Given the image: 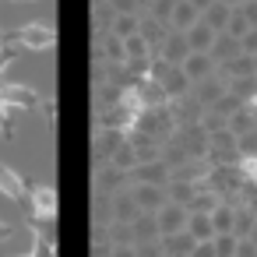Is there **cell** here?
Segmentation results:
<instances>
[{
  "mask_svg": "<svg viewBox=\"0 0 257 257\" xmlns=\"http://www.w3.org/2000/svg\"><path fill=\"white\" fill-rule=\"evenodd\" d=\"M169 180H173V169H169V162L162 155L148 159V162H138L131 169V183H159V187H166Z\"/></svg>",
  "mask_w": 257,
  "mask_h": 257,
  "instance_id": "obj_1",
  "label": "cell"
},
{
  "mask_svg": "<svg viewBox=\"0 0 257 257\" xmlns=\"http://www.w3.org/2000/svg\"><path fill=\"white\" fill-rule=\"evenodd\" d=\"M155 218H159V229H162V236H166V232H180V229H187L190 208H187V204H176V201H166V204L155 211Z\"/></svg>",
  "mask_w": 257,
  "mask_h": 257,
  "instance_id": "obj_2",
  "label": "cell"
},
{
  "mask_svg": "<svg viewBox=\"0 0 257 257\" xmlns=\"http://www.w3.org/2000/svg\"><path fill=\"white\" fill-rule=\"evenodd\" d=\"M155 57H162V60H169V64H183V60L190 57V43H187V36L176 32V29H169V36H166L162 46L155 50Z\"/></svg>",
  "mask_w": 257,
  "mask_h": 257,
  "instance_id": "obj_3",
  "label": "cell"
},
{
  "mask_svg": "<svg viewBox=\"0 0 257 257\" xmlns=\"http://www.w3.org/2000/svg\"><path fill=\"white\" fill-rule=\"evenodd\" d=\"M131 194H134V201H138L141 211H159L169 201L166 187H159V183H131Z\"/></svg>",
  "mask_w": 257,
  "mask_h": 257,
  "instance_id": "obj_4",
  "label": "cell"
},
{
  "mask_svg": "<svg viewBox=\"0 0 257 257\" xmlns=\"http://www.w3.org/2000/svg\"><path fill=\"white\" fill-rule=\"evenodd\" d=\"M18 43L29 46V50H46V46L57 43V32L50 25H22L18 29Z\"/></svg>",
  "mask_w": 257,
  "mask_h": 257,
  "instance_id": "obj_5",
  "label": "cell"
},
{
  "mask_svg": "<svg viewBox=\"0 0 257 257\" xmlns=\"http://www.w3.org/2000/svg\"><path fill=\"white\" fill-rule=\"evenodd\" d=\"M180 67H183V74L190 78V85H197V81H204V78H211L218 64L211 60V53H190V57H187V60L180 64Z\"/></svg>",
  "mask_w": 257,
  "mask_h": 257,
  "instance_id": "obj_6",
  "label": "cell"
},
{
  "mask_svg": "<svg viewBox=\"0 0 257 257\" xmlns=\"http://www.w3.org/2000/svg\"><path fill=\"white\" fill-rule=\"evenodd\" d=\"M190 92H194V99H197V102H201V106L208 109V106H215V102H218V99H222V95L229 92V85H225V81H222L218 74H211V78L197 81V85H194Z\"/></svg>",
  "mask_w": 257,
  "mask_h": 257,
  "instance_id": "obj_7",
  "label": "cell"
},
{
  "mask_svg": "<svg viewBox=\"0 0 257 257\" xmlns=\"http://www.w3.org/2000/svg\"><path fill=\"white\" fill-rule=\"evenodd\" d=\"M159 243H162V253H166V257H190V250L197 246V239H194L187 229L166 232V236H159Z\"/></svg>",
  "mask_w": 257,
  "mask_h": 257,
  "instance_id": "obj_8",
  "label": "cell"
},
{
  "mask_svg": "<svg viewBox=\"0 0 257 257\" xmlns=\"http://www.w3.org/2000/svg\"><path fill=\"white\" fill-rule=\"evenodd\" d=\"M183 36H187V43H190V53H208L218 32H215V29H211V25L201 18V22H194V25H190Z\"/></svg>",
  "mask_w": 257,
  "mask_h": 257,
  "instance_id": "obj_9",
  "label": "cell"
},
{
  "mask_svg": "<svg viewBox=\"0 0 257 257\" xmlns=\"http://www.w3.org/2000/svg\"><path fill=\"white\" fill-rule=\"evenodd\" d=\"M138 215H141V208H138L131 187L116 190V194H113V222H134Z\"/></svg>",
  "mask_w": 257,
  "mask_h": 257,
  "instance_id": "obj_10",
  "label": "cell"
},
{
  "mask_svg": "<svg viewBox=\"0 0 257 257\" xmlns=\"http://www.w3.org/2000/svg\"><path fill=\"white\" fill-rule=\"evenodd\" d=\"M208 53H211V60H215V64H225V60H232L236 53H243V46H239V39H236V36H229V32H218Z\"/></svg>",
  "mask_w": 257,
  "mask_h": 257,
  "instance_id": "obj_11",
  "label": "cell"
},
{
  "mask_svg": "<svg viewBox=\"0 0 257 257\" xmlns=\"http://www.w3.org/2000/svg\"><path fill=\"white\" fill-rule=\"evenodd\" d=\"M194 22H201V11L190 4V0H176V8H173V18H169V29H176V32H187Z\"/></svg>",
  "mask_w": 257,
  "mask_h": 257,
  "instance_id": "obj_12",
  "label": "cell"
},
{
  "mask_svg": "<svg viewBox=\"0 0 257 257\" xmlns=\"http://www.w3.org/2000/svg\"><path fill=\"white\" fill-rule=\"evenodd\" d=\"M131 225H134V243H145V239H159V236H162L155 211H141V215H138Z\"/></svg>",
  "mask_w": 257,
  "mask_h": 257,
  "instance_id": "obj_13",
  "label": "cell"
},
{
  "mask_svg": "<svg viewBox=\"0 0 257 257\" xmlns=\"http://www.w3.org/2000/svg\"><path fill=\"white\" fill-rule=\"evenodd\" d=\"M187 232H190L194 239H215L211 211H190V218H187Z\"/></svg>",
  "mask_w": 257,
  "mask_h": 257,
  "instance_id": "obj_14",
  "label": "cell"
},
{
  "mask_svg": "<svg viewBox=\"0 0 257 257\" xmlns=\"http://www.w3.org/2000/svg\"><path fill=\"white\" fill-rule=\"evenodd\" d=\"M232 11H236V8H229V4H222V0H215L211 8H204V11H201V18H204V22H208L215 32H225V29H229Z\"/></svg>",
  "mask_w": 257,
  "mask_h": 257,
  "instance_id": "obj_15",
  "label": "cell"
},
{
  "mask_svg": "<svg viewBox=\"0 0 257 257\" xmlns=\"http://www.w3.org/2000/svg\"><path fill=\"white\" fill-rule=\"evenodd\" d=\"M32 204H36L39 218H53L57 215V190L53 187H36L32 190Z\"/></svg>",
  "mask_w": 257,
  "mask_h": 257,
  "instance_id": "obj_16",
  "label": "cell"
},
{
  "mask_svg": "<svg viewBox=\"0 0 257 257\" xmlns=\"http://www.w3.org/2000/svg\"><path fill=\"white\" fill-rule=\"evenodd\" d=\"M197 190H201V183H190V180H169L166 183V197L176 204H190Z\"/></svg>",
  "mask_w": 257,
  "mask_h": 257,
  "instance_id": "obj_17",
  "label": "cell"
},
{
  "mask_svg": "<svg viewBox=\"0 0 257 257\" xmlns=\"http://www.w3.org/2000/svg\"><path fill=\"white\" fill-rule=\"evenodd\" d=\"M257 127V116H253V102H246L243 109H236L232 116H229V131L239 138V134H246V131H253Z\"/></svg>",
  "mask_w": 257,
  "mask_h": 257,
  "instance_id": "obj_18",
  "label": "cell"
},
{
  "mask_svg": "<svg viewBox=\"0 0 257 257\" xmlns=\"http://www.w3.org/2000/svg\"><path fill=\"white\" fill-rule=\"evenodd\" d=\"M232 215H236V204L222 197V201L215 204V211H211V222H215V236H218V232H232Z\"/></svg>",
  "mask_w": 257,
  "mask_h": 257,
  "instance_id": "obj_19",
  "label": "cell"
},
{
  "mask_svg": "<svg viewBox=\"0 0 257 257\" xmlns=\"http://www.w3.org/2000/svg\"><path fill=\"white\" fill-rule=\"evenodd\" d=\"M0 102H8V106H36V92L22 88V85H8L4 92H0Z\"/></svg>",
  "mask_w": 257,
  "mask_h": 257,
  "instance_id": "obj_20",
  "label": "cell"
},
{
  "mask_svg": "<svg viewBox=\"0 0 257 257\" xmlns=\"http://www.w3.org/2000/svg\"><path fill=\"white\" fill-rule=\"evenodd\" d=\"M225 85H229V92L239 95L243 102H257V74H253V78H232V81H225Z\"/></svg>",
  "mask_w": 257,
  "mask_h": 257,
  "instance_id": "obj_21",
  "label": "cell"
},
{
  "mask_svg": "<svg viewBox=\"0 0 257 257\" xmlns=\"http://www.w3.org/2000/svg\"><path fill=\"white\" fill-rule=\"evenodd\" d=\"M109 162H113L116 169L131 173V169L138 166V152H134V145H131V141H123V145H120V148H116V152L109 155Z\"/></svg>",
  "mask_w": 257,
  "mask_h": 257,
  "instance_id": "obj_22",
  "label": "cell"
},
{
  "mask_svg": "<svg viewBox=\"0 0 257 257\" xmlns=\"http://www.w3.org/2000/svg\"><path fill=\"white\" fill-rule=\"evenodd\" d=\"M0 190H4V194H8L11 201H18V197L25 194V187H22V180H18V176H15V173H11V169H8L4 162H0Z\"/></svg>",
  "mask_w": 257,
  "mask_h": 257,
  "instance_id": "obj_23",
  "label": "cell"
},
{
  "mask_svg": "<svg viewBox=\"0 0 257 257\" xmlns=\"http://www.w3.org/2000/svg\"><path fill=\"white\" fill-rule=\"evenodd\" d=\"M138 29H141V15H116L109 32H113V36H120V39H127V36H134Z\"/></svg>",
  "mask_w": 257,
  "mask_h": 257,
  "instance_id": "obj_24",
  "label": "cell"
},
{
  "mask_svg": "<svg viewBox=\"0 0 257 257\" xmlns=\"http://www.w3.org/2000/svg\"><path fill=\"white\" fill-rule=\"evenodd\" d=\"M123 53H127V60H138V57H152V46L141 32H134V36L123 39Z\"/></svg>",
  "mask_w": 257,
  "mask_h": 257,
  "instance_id": "obj_25",
  "label": "cell"
},
{
  "mask_svg": "<svg viewBox=\"0 0 257 257\" xmlns=\"http://www.w3.org/2000/svg\"><path fill=\"white\" fill-rule=\"evenodd\" d=\"M253 225H257V218L250 215V208H246V204H236V215H232V232H236V236H250V232H253Z\"/></svg>",
  "mask_w": 257,
  "mask_h": 257,
  "instance_id": "obj_26",
  "label": "cell"
},
{
  "mask_svg": "<svg viewBox=\"0 0 257 257\" xmlns=\"http://www.w3.org/2000/svg\"><path fill=\"white\" fill-rule=\"evenodd\" d=\"M243 106H246V102H243L239 95H232V92H225V95H222V99H218L215 106H208V109H211V113H218L222 120H229V116H232L236 109H243Z\"/></svg>",
  "mask_w": 257,
  "mask_h": 257,
  "instance_id": "obj_27",
  "label": "cell"
},
{
  "mask_svg": "<svg viewBox=\"0 0 257 257\" xmlns=\"http://www.w3.org/2000/svg\"><path fill=\"white\" fill-rule=\"evenodd\" d=\"M109 243H113V246L134 243V225H131V222H109Z\"/></svg>",
  "mask_w": 257,
  "mask_h": 257,
  "instance_id": "obj_28",
  "label": "cell"
},
{
  "mask_svg": "<svg viewBox=\"0 0 257 257\" xmlns=\"http://www.w3.org/2000/svg\"><path fill=\"white\" fill-rule=\"evenodd\" d=\"M236 246H239V236L236 232H218L215 236V253L218 257H236Z\"/></svg>",
  "mask_w": 257,
  "mask_h": 257,
  "instance_id": "obj_29",
  "label": "cell"
},
{
  "mask_svg": "<svg viewBox=\"0 0 257 257\" xmlns=\"http://www.w3.org/2000/svg\"><path fill=\"white\" fill-rule=\"evenodd\" d=\"M236 148H239V159H257V127L246 131V134H239Z\"/></svg>",
  "mask_w": 257,
  "mask_h": 257,
  "instance_id": "obj_30",
  "label": "cell"
},
{
  "mask_svg": "<svg viewBox=\"0 0 257 257\" xmlns=\"http://www.w3.org/2000/svg\"><path fill=\"white\" fill-rule=\"evenodd\" d=\"M225 32H229V36H236V39H243V36L250 32V22H246V15H243L239 8L232 11V18H229V29H225Z\"/></svg>",
  "mask_w": 257,
  "mask_h": 257,
  "instance_id": "obj_31",
  "label": "cell"
},
{
  "mask_svg": "<svg viewBox=\"0 0 257 257\" xmlns=\"http://www.w3.org/2000/svg\"><path fill=\"white\" fill-rule=\"evenodd\" d=\"M173 8H176V0H152V8H148V15H155V18L169 22V18H173ZM141 15H145V11H141Z\"/></svg>",
  "mask_w": 257,
  "mask_h": 257,
  "instance_id": "obj_32",
  "label": "cell"
},
{
  "mask_svg": "<svg viewBox=\"0 0 257 257\" xmlns=\"http://www.w3.org/2000/svg\"><path fill=\"white\" fill-rule=\"evenodd\" d=\"M134 250H138V257H166V253H162V243H159V239H145V243H134Z\"/></svg>",
  "mask_w": 257,
  "mask_h": 257,
  "instance_id": "obj_33",
  "label": "cell"
},
{
  "mask_svg": "<svg viewBox=\"0 0 257 257\" xmlns=\"http://www.w3.org/2000/svg\"><path fill=\"white\" fill-rule=\"evenodd\" d=\"M190 257H218L215 253V239H197V246L190 250Z\"/></svg>",
  "mask_w": 257,
  "mask_h": 257,
  "instance_id": "obj_34",
  "label": "cell"
},
{
  "mask_svg": "<svg viewBox=\"0 0 257 257\" xmlns=\"http://www.w3.org/2000/svg\"><path fill=\"white\" fill-rule=\"evenodd\" d=\"M109 8L116 15H138V0H109Z\"/></svg>",
  "mask_w": 257,
  "mask_h": 257,
  "instance_id": "obj_35",
  "label": "cell"
},
{
  "mask_svg": "<svg viewBox=\"0 0 257 257\" xmlns=\"http://www.w3.org/2000/svg\"><path fill=\"white\" fill-rule=\"evenodd\" d=\"M236 257H257V243L250 236H239V246H236Z\"/></svg>",
  "mask_w": 257,
  "mask_h": 257,
  "instance_id": "obj_36",
  "label": "cell"
},
{
  "mask_svg": "<svg viewBox=\"0 0 257 257\" xmlns=\"http://www.w3.org/2000/svg\"><path fill=\"white\" fill-rule=\"evenodd\" d=\"M239 11L246 15V22H250V29H257V0H243V4H239Z\"/></svg>",
  "mask_w": 257,
  "mask_h": 257,
  "instance_id": "obj_37",
  "label": "cell"
},
{
  "mask_svg": "<svg viewBox=\"0 0 257 257\" xmlns=\"http://www.w3.org/2000/svg\"><path fill=\"white\" fill-rule=\"evenodd\" d=\"M239 46H243V53H253V57H257V29H250V32L239 39Z\"/></svg>",
  "mask_w": 257,
  "mask_h": 257,
  "instance_id": "obj_38",
  "label": "cell"
},
{
  "mask_svg": "<svg viewBox=\"0 0 257 257\" xmlns=\"http://www.w3.org/2000/svg\"><path fill=\"white\" fill-rule=\"evenodd\" d=\"M113 257H138V250H134V243H127V246H113Z\"/></svg>",
  "mask_w": 257,
  "mask_h": 257,
  "instance_id": "obj_39",
  "label": "cell"
},
{
  "mask_svg": "<svg viewBox=\"0 0 257 257\" xmlns=\"http://www.w3.org/2000/svg\"><path fill=\"white\" fill-rule=\"evenodd\" d=\"M11 64V50H4V46H0V71H4Z\"/></svg>",
  "mask_w": 257,
  "mask_h": 257,
  "instance_id": "obj_40",
  "label": "cell"
},
{
  "mask_svg": "<svg viewBox=\"0 0 257 257\" xmlns=\"http://www.w3.org/2000/svg\"><path fill=\"white\" fill-rule=\"evenodd\" d=\"M190 4H194L197 11H204V8H211V4H215V0H190Z\"/></svg>",
  "mask_w": 257,
  "mask_h": 257,
  "instance_id": "obj_41",
  "label": "cell"
},
{
  "mask_svg": "<svg viewBox=\"0 0 257 257\" xmlns=\"http://www.w3.org/2000/svg\"><path fill=\"white\" fill-rule=\"evenodd\" d=\"M148 8H152V0H138V15H141V11H148Z\"/></svg>",
  "mask_w": 257,
  "mask_h": 257,
  "instance_id": "obj_42",
  "label": "cell"
},
{
  "mask_svg": "<svg viewBox=\"0 0 257 257\" xmlns=\"http://www.w3.org/2000/svg\"><path fill=\"white\" fill-rule=\"evenodd\" d=\"M222 4H229V8H239V4H243V0H222Z\"/></svg>",
  "mask_w": 257,
  "mask_h": 257,
  "instance_id": "obj_43",
  "label": "cell"
},
{
  "mask_svg": "<svg viewBox=\"0 0 257 257\" xmlns=\"http://www.w3.org/2000/svg\"><path fill=\"white\" fill-rule=\"evenodd\" d=\"M250 239H253V243H257V225H253V232H250Z\"/></svg>",
  "mask_w": 257,
  "mask_h": 257,
  "instance_id": "obj_44",
  "label": "cell"
},
{
  "mask_svg": "<svg viewBox=\"0 0 257 257\" xmlns=\"http://www.w3.org/2000/svg\"><path fill=\"white\" fill-rule=\"evenodd\" d=\"M253 116H257V102H253Z\"/></svg>",
  "mask_w": 257,
  "mask_h": 257,
  "instance_id": "obj_45",
  "label": "cell"
},
{
  "mask_svg": "<svg viewBox=\"0 0 257 257\" xmlns=\"http://www.w3.org/2000/svg\"><path fill=\"white\" fill-rule=\"evenodd\" d=\"M0 232H4V225H0Z\"/></svg>",
  "mask_w": 257,
  "mask_h": 257,
  "instance_id": "obj_46",
  "label": "cell"
}]
</instances>
